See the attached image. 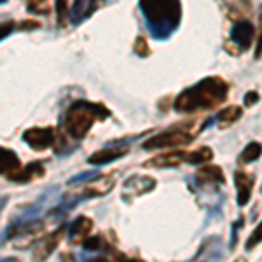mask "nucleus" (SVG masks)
Segmentation results:
<instances>
[{
    "label": "nucleus",
    "mask_w": 262,
    "mask_h": 262,
    "mask_svg": "<svg viewBox=\"0 0 262 262\" xmlns=\"http://www.w3.org/2000/svg\"><path fill=\"white\" fill-rule=\"evenodd\" d=\"M182 161H185V152H171V154L158 156L145 163V166L154 168H166V166H179Z\"/></svg>",
    "instance_id": "2eb2a0df"
},
{
    "label": "nucleus",
    "mask_w": 262,
    "mask_h": 262,
    "mask_svg": "<svg viewBox=\"0 0 262 262\" xmlns=\"http://www.w3.org/2000/svg\"><path fill=\"white\" fill-rule=\"evenodd\" d=\"M12 30H14V23L12 21H6V23L0 25V40L6 39Z\"/></svg>",
    "instance_id": "b1692460"
},
{
    "label": "nucleus",
    "mask_w": 262,
    "mask_h": 262,
    "mask_svg": "<svg viewBox=\"0 0 262 262\" xmlns=\"http://www.w3.org/2000/svg\"><path fill=\"white\" fill-rule=\"evenodd\" d=\"M135 53L142 58L149 56V46H147V40L143 39V37H137V42H135Z\"/></svg>",
    "instance_id": "4be33fe9"
},
{
    "label": "nucleus",
    "mask_w": 262,
    "mask_h": 262,
    "mask_svg": "<svg viewBox=\"0 0 262 262\" xmlns=\"http://www.w3.org/2000/svg\"><path fill=\"white\" fill-rule=\"evenodd\" d=\"M82 247L88 252H98L101 248V238L100 236H88L82 242Z\"/></svg>",
    "instance_id": "412c9836"
},
{
    "label": "nucleus",
    "mask_w": 262,
    "mask_h": 262,
    "mask_svg": "<svg viewBox=\"0 0 262 262\" xmlns=\"http://www.w3.org/2000/svg\"><path fill=\"white\" fill-rule=\"evenodd\" d=\"M93 229V221L88 217H77L74 222H72L70 229H69V238H70V243L77 245L84 242V239L90 236V232Z\"/></svg>",
    "instance_id": "1a4fd4ad"
},
{
    "label": "nucleus",
    "mask_w": 262,
    "mask_h": 262,
    "mask_svg": "<svg viewBox=\"0 0 262 262\" xmlns=\"http://www.w3.org/2000/svg\"><path fill=\"white\" fill-rule=\"evenodd\" d=\"M154 187H156V180L150 179V177H143V175L129 177L122 184V200L129 201L135 196H142L145 192H150Z\"/></svg>",
    "instance_id": "423d86ee"
},
{
    "label": "nucleus",
    "mask_w": 262,
    "mask_h": 262,
    "mask_svg": "<svg viewBox=\"0 0 262 262\" xmlns=\"http://www.w3.org/2000/svg\"><path fill=\"white\" fill-rule=\"evenodd\" d=\"M138 7L154 39H168L179 28L182 16L180 0H140Z\"/></svg>",
    "instance_id": "f03ea898"
},
{
    "label": "nucleus",
    "mask_w": 262,
    "mask_h": 262,
    "mask_svg": "<svg viewBox=\"0 0 262 262\" xmlns=\"http://www.w3.org/2000/svg\"><path fill=\"white\" fill-rule=\"evenodd\" d=\"M243 226V221L239 219L236 224H232V236H231V248H234V245L238 243V229Z\"/></svg>",
    "instance_id": "393cba45"
},
{
    "label": "nucleus",
    "mask_w": 262,
    "mask_h": 262,
    "mask_svg": "<svg viewBox=\"0 0 262 262\" xmlns=\"http://www.w3.org/2000/svg\"><path fill=\"white\" fill-rule=\"evenodd\" d=\"M231 39L242 51H247L253 40V25L250 21L234 23V27L231 28Z\"/></svg>",
    "instance_id": "0eeeda50"
},
{
    "label": "nucleus",
    "mask_w": 262,
    "mask_h": 262,
    "mask_svg": "<svg viewBox=\"0 0 262 262\" xmlns=\"http://www.w3.org/2000/svg\"><path fill=\"white\" fill-rule=\"evenodd\" d=\"M234 185H236V189H238V205L245 206L250 201L253 179L250 175H247V173L238 171V173H234Z\"/></svg>",
    "instance_id": "f8f14e48"
},
{
    "label": "nucleus",
    "mask_w": 262,
    "mask_h": 262,
    "mask_svg": "<svg viewBox=\"0 0 262 262\" xmlns=\"http://www.w3.org/2000/svg\"><path fill=\"white\" fill-rule=\"evenodd\" d=\"M101 4H103V0H77L74 6V12H72V21L74 23H81L91 12L98 9Z\"/></svg>",
    "instance_id": "ddd939ff"
},
{
    "label": "nucleus",
    "mask_w": 262,
    "mask_h": 262,
    "mask_svg": "<svg viewBox=\"0 0 262 262\" xmlns=\"http://www.w3.org/2000/svg\"><path fill=\"white\" fill-rule=\"evenodd\" d=\"M21 166L19 158L9 149L0 147V175H9Z\"/></svg>",
    "instance_id": "4468645a"
},
{
    "label": "nucleus",
    "mask_w": 262,
    "mask_h": 262,
    "mask_svg": "<svg viewBox=\"0 0 262 262\" xmlns=\"http://www.w3.org/2000/svg\"><path fill=\"white\" fill-rule=\"evenodd\" d=\"M260 192H262V187H260Z\"/></svg>",
    "instance_id": "cd10ccee"
},
{
    "label": "nucleus",
    "mask_w": 262,
    "mask_h": 262,
    "mask_svg": "<svg viewBox=\"0 0 262 262\" xmlns=\"http://www.w3.org/2000/svg\"><path fill=\"white\" fill-rule=\"evenodd\" d=\"M44 175V166L39 163V161H33L30 164H27L25 168H18L16 171H12L7 175L9 180H14V182H30L33 179H40Z\"/></svg>",
    "instance_id": "9b49d317"
},
{
    "label": "nucleus",
    "mask_w": 262,
    "mask_h": 262,
    "mask_svg": "<svg viewBox=\"0 0 262 262\" xmlns=\"http://www.w3.org/2000/svg\"><path fill=\"white\" fill-rule=\"evenodd\" d=\"M23 142H27L33 150H46L56 142L54 128H30L23 133Z\"/></svg>",
    "instance_id": "39448f33"
},
{
    "label": "nucleus",
    "mask_w": 262,
    "mask_h": 262,
    "mask_svg": "<svg viewBox=\"0 0 262 262\" xmlns=\"http://www.w3.org/2000/svg\"><path fill=\"white\" fill-rule=\"evenodd\" d=\"M213 152L210 150V147H201V149L191 152V154H185V161L191 164H201V163H208L212 161Z\"/></svg>",
    "instance_id": "a211bd4d"
},
{
    "label": "nucleus",
    "mask_w": 262,
    "mask_h": 262,
    "mask_svg": "<svg viewBox=\"0 0 262 262\" xmlns=\"http://www.w3.org/2000/svg\"><path fill=\"white\" fill-rule=\"evenodd\" d=\"M192 138H194V135L187 133V131L170 129V131H164L161 135H156L150 140H147L143 143V149L152 150V149H168V147L187 145L189 142H192Z\"/></svg>",
    "instance_id": "20e7f679"
},
{
    "label": "nucleus",
    "mask_w": 262,
    "mask_h": 262,
    "mask_svg": "<svg viewBox=\"0 0 262 262\" xmlns=\"http://www.w3.org/2000/svg\"><path fill=\"white\" fill-rule=\"evenodd\" d=\"M42 2H44V0H30V2H28V11H30V12H40L39 7L42 6Z\"/></svg>",
    "instance_id": "bb28decb"
},
{
    "label": "nucleus",
    "mask_w": 262,
    "mask_h": 262,
    "mask_svg": "<svg viewBox=\"0 0 262 262\" xmlns=\"http://www.w3.org/2000/svg\"><path fill=\"white\" fill-rule=\"evenodd\" d=\"M260 154H262V145L257 142H252V143H248V145L245 147V150L242 152V156H239V163H243V164L253 163L260 158Z\"/></svg>",
    "instance_id": "6ab92c4d"
},
{
    "label": "nucleus",
    "mask_w": 262,
    "mask_h": 262,
    "mask_svg": "<svg viewBox=\"0 0 262 262\" xmlns=\"http://www.w3.org/2000/svg\"><path fill=\"white\" fill-rule=\"evenodd\" d=\"M260 242H262V224L250 234V238H248V242H247V250H252V248Z\"/></svg>",
    "instance_id": "5701e85b"
},
{
    "label": "nucleus",
    "mask_w": 262,
    "mask_h": 262,
    "mask_svg": "<svg viewBox=\"0 0 262 262\" xmlns=\"http://www.w3.org/2000/svg\"><path fill=\"white\" fill-rule=\"evenodd\" d=\"M227 98V84L221 77L201 79L192 88H187L175 100L177 112H196L213 108Z\"/></svg>",
    "instance_id": "f257e3e1"
},
{
    "label": "nucleus",
    "mask_w": 262,
    "mask_h": 262,
    "mask_svg": "<svg viewBox=\"0 0 262 262\" xmlns=\"http://www.w3.org/2000/svg\"><path fill=\"white\" fill-rule=\"evenodd\" d=\"M0 2H4V0H0Z\"/></svg>",
    "instance_id": "c85d7f7f"
},
{
    "label": "nucleus",
    "mask_w": 262,
    "mask_h": 262,
    "mask_svg": "<svg viewBox=\"0 0 262 262\" xmlns=\"http://www.w3.org/2000/svg\"><path fill=\"white\" fill-rule=\"evenodd\" d=\"M196 180H198V184H201V185L224 184V173L219 166H206L198 171Z\"/></svg>",
    "instance_id": "dca6fc26"
},
{
    "label": "nucleus",
    "mask_w": 262,
    "mask_h": 262,
    "mask_svg": "<svg viewBox=\"0 0 262 262\" xmlns=\"http://www.w3.org/2000/svg\"><path fill=\"white\" fill-rule=\"evenodd\" d=\"M242 107H236V105H232V107H226L222 108L221 112L217 114V119H219V126L221 128H227V126H231L232 122H236L242 117Z\"/></svg>",
    "instance_id": "f3484780"
},
{
    "label": "nucleus",
    "mask_w": 262,
    "mask_h": 262,
    "mask_svg": "<svg viewBox=\"0 0 262 262\" xmlns=\"http://www.w3.org/2000/svg\"><path fill=\"white\" fill-rule=\"evenodd\" d=\"M63 231H65V227H60V229H56V231H53L51 234L46 236L42 242L37 245V250L33 255L37 257V259H48V257L53 253V250L56 248V245L61 242V238H63Z\"/></svg>",
    "instance_id": "9d476101"
},
{
    "label": "nucleus",
    "mask_w": 262,
    "mask_h": 262,
    "mask_svg": "<svg viewBox=\"0 0 262 262\" xmlns=\"http://www.w3.org/2000/svg\"><path fill=\"white\" fill-rule=\"evenodd\" d=\"M111 116V112L100 103L91 101H75L67 111L65 116V131L72 138H84L95 121H101Z\"/></svg>",
    "instance_id": "7ed1b4c3"
},
{
    "label": "nucleus",
    "mask_w": 262,
    "mask_h": 262,
    "mask_svg": "<svg viewBox=\"0 0 262 262\" xmlns=\"http://www.w3.org/2000/svg\"><path fill=\"white\" fill-rule=\"evenodd\" d=\"M257 101H259V95H257L255 91H250L248 95H245V105H247V107H252Z\"/></svg>",
    "instance_id": "a878e982"
},
{
    "label": "nucleus",
    "mask_w": 262,
    "mask_h": 262,
    "mask_svg": "<svg viewBox=\"0 0 262 262\" xmlns=\"http://www.w3.org/2000/svg\"><path fill=\"white\" fill-rule=\"evenodd\" d=\"M67 2L69 0H56V12H58V23H60V27H65L67 25V16H69Z\"/></svg>",
    "instance_id": "aec40b11"
},
{
    "label": "nucleus",
    "mask_w": 262,
    "mask_h": 262,
    "mask_svg": "<svg viewBox=\"0 0 262 262\" xmlns=\"http://www.w3.org/2000/svg\"><path fill=\"white\" fill-rule=\"evenodd\" d=\"M126 154H128V147H107V149H101L95 152V154H91L88 158V163L95 164V166H101V164L112 163Z\"/></svg>",
    "instance_id": "6e6552de"
}]
</instances>
